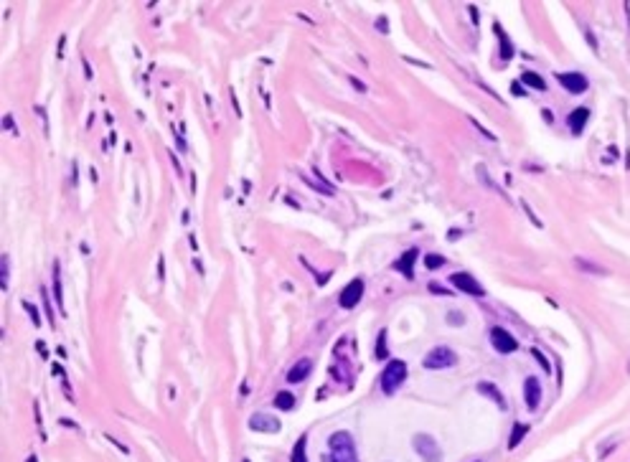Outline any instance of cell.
<instances>
[{
	"label": "cell",
	"instance_id": "obj_40",
	"mask_svg": "<svg viewBox=\"0 0 630 462\" xmlns=\"http://www.w3.org/2000/svg\"><path fill=\"white\" fill-rule=\"evenodd\" d=\"M244 462H249V460H244Z\"/></svg>",
	"mask_w": 630,
	"mask_h": 462
},
{
	"label": "cell",
	"instance_id": "obj_27",
	"mask_svg": "<svg viewBox=\"0 0 630 462\" xmlns=\"http://www.w3.org/2000/svg\"><path fill=\"white\" fill-rule=\"evenodd\" d=\"M531 356H534V358H536V361H539V366H541V368H544V371H552V363H549V361H546V356H544V353H541V351H539V348H531Z\"/></svg>",
	"mask_w": 630,
	"mask_h": 462
},
{
	"label": "cell",
	"instance_id": "obj_28",
	"mask_svg": "<svg viewBox=\"0 0 630 462\" xmlns=\"http://www.w3.org/2000/svg\"><path fill=\"white\" fill-rule=\"evenodd\" d=\"M158 279H160V282L166 279V262H163V256H160V262H158Z\"/></svg>",
	"mask_w": 630,
	"mask_h": 462
},
{
	"label": "cell",
	"instance_id": "obj_33",
	"mask_svg": "<svg viewBox=\"0 0 630 462\" xmlns=\"http://www.w3.org/2000/svg\"><path fill=\"white\" fill-rule=\"evenodd\" d=\"M376 28H379V31H389V23H387L384 18H379V20H376Z\"/></svg>",
	"mask_w": 630,
	"mask_h": 462
},
{
	"label": "cell",
	"instance_id": "obj_1",
	"mask_svg": "<svg viewBox=\"0 0 630 462\" xmlns=\"http://www.w3.org/2000/svg\"><path fill=\"white\" fill-rule=\"evenodd\" d=\"M328 450H331V452H328V457L323 455V462H359L353 437H351L348 432H336V435H331Z\"/></svg>",
	"mask_w": 630,
	"mask_h": 462
},
{
	"label": "cell",
	"instance_id": "obj_4",
	"mask_svg": "<svg viewBox=\"0 0 630 462\" xmlns=\"http://www.w3.org/2000/svg\"><path fill=\"white\" fill-rule=\"evenodd\" d=\"M415 450L424 462H442V450L429 435H415Z\"/></svg>",
	"mask_w": 630,
	"mask_h": 462
},
{
	"label": "cell",
	"instance_id": "obj_22",
	"mask_svg": "<svg viewBox=\"0 0 630 462\" xmlns=\"http://www.w3.org/2000/svg\"><path fill=\"white\" fill-rule=\"evenodd\" d=\"M422 262H424L427 269H440V267H445V256H442V254H427Z\"/></svg>",
	"mask_w": 630,
	"mask_h": 462
},
{
	"label": "cell",
	"instance_id": "obj_19",
	"mask_svg": "<svg viewBox=\"0 0 630 462\" xmlns=\"http://www.w3.org/2000/svg\"><path fill=\"white\" fill-rule=\"evenodd\" d=\"M529 435V424H513V432H511V437H508V450H513V447H518V442L524 440Z\"/></svg>",
	"mask_w": 630,
	"mask_h": 462
},
{
	"label": "cell",
	"instance_id": "obj_30",
	"mask_svg": "<svg viewBox=\"0 0 630 462\" xmlns=\"http://www.w3.org/2000/svg\"><path fill=\"white\" fill-rule=\"evenodd\" d=\"M81 64H84V71H87V79H94V71H92V66H89V61L81 56Z\"/></svg>",
	"mask_w": 630,
	"mask_h": 462
},
{
	"label": "cell",
	"instance_id": "obj_16",
	"mask_svg": "<svg viewBox=\"0 0 630 462\" xmlns=\"http://www.w3.org/2000/svg\"><path fill=\"white\" fill-rule=\"evenodd\" d=\"M496 28V33H498V43H501V59H506V61H511V56H513V46H511V41H508V36L503 33V28L496 23L493 25Z\"/></svg>",
	"mask_w": 630,
	"mask_h": 462
},
{
	"label": "cell",
	"instance_id": "obj_29",
	"mask_svg": "<svg viewBox=\"0 0 630 462\" xmlns=\"http://www.w3.org/2000/svg\"><path fill=\"white\" fill-rule=\"evenodd\" d=\"M447 317H450V323H452V325H462V315H460V312H450Z\"/></svg>",
	"mask_w": 630,
	"mask_h": 462
},
{
	"label": "cell",
	"instance_id": "obj_35",
	"mask_svg": "<svg viewBox=\"0 0 630 462\" xmlns=\"http://www.w3.org/2000/svg\"><path fill=\"white\" fill-rule=\"evenodd\" d=\"M429 290H432V292H437V295H450L445 287H437V284H429Z\"/></svg>",
	"mask_w": 630,
	"mask_h": 462
},
{
	"label": "cell",
	"instance_id": "obj_25",
	"mask_svg": "<svg viewBox=\"0 0 630 462\" xmlns=\"http://www.w3.org/2000/svg\"><path fill=\"white\" fill-rule=\"evenodd\" d=\"M376 358H379V361L387 358V330H381L379 338H376Z\"/></svg>",
	"mask_w": 630,
	"mask_h": 462
},
{
	"label": "cell",
	"instance_id": "obj_8",
	"mask_svg": "<svg viewBox=\"0 0 630 462\" xmlns=\"http://www.w3.org/2000/svg\"><path fill=\"white\" fill-rule=\"evenodd\" d=\"M490 343L498 353H513L518 348V340L506 328H490Z\"/></svg>",
	"mask_w": 630,
	"mask_h": 462
},
{
	"label": "cell",
	"instance_id": "obj_15",
	"mask_svg": "<svg viewBox=\"0 0 630 462\" xmlns=\"http://www.w3.org/2000/svg\"><path fill=\"white\" fill-rule=\"evenodd\" d=\"M290 462H308V435H303L295 447H292V455H290Z\"/></svg>",
	"mask_w": 630,
	"mask_h": 462
},
{
	"label": "cell",
	"instance_id": "obj_12",
	"mask_svg": "<svg viewBox=\"0 0 630 462\" xmlns=\"http://www.w3.org/2000/svg\"><path fill=\"white\" fill-rule=\"evenodd\" d=\"M587 120H590V109H587V107H577V109H572V112H569V117H567V127H569V132H572V135H582V130H585Z\"/></svg>",
	"mask_w": 630,
	"mask_h": 462
},
{
	"label": "cell",
	"instance_id": "obj_10",
	"mask_svg": "<svg viewBox=\"0 0 630 462\" xmlns=\"http://www.w3.org/2000/svg\"><path fill=\"white\" fill-rule=\"evenodd\" d=\"M249 429L275 435V432H280V422H277L275 417H269V414H259V412H257V414L249 417Z\"/></svg>",
	"mask_w": 630,
	"mask_h": 462
},
{
	"label": "cell",
	"instance_id": "obj_2",
	"mask_svg": "<svg viewBox=\"0 0 630 462\" xmlns=\"http://www.w3.org/2000/svg\"><path fill=\"white\" fill-rule=\"evenodd\" d=\"M404 381H407V363L399 361V358L389 361L387 368H384V373H381V389H384V394H394Z\"/></svg>",
	"mask_w": 630,
	"mask_h": 462
},
{
	"label": "cell",
	"instance_id": "obj_36",
	"mask_svg": "<svg viewBox=\"0 0 630 462\" xmlns=\"http://www.w3.org/2000/svg\"><path fill=\"white\" fill-rule=\"evenodd\" d=\"M513 94H516V97H524V94H526V92L521 89V84H518V81L513 84Z\"/></svg>",
	"mask_w": 630,
	"mask_h": 462
},
{
	"label": "cell",
	"instance_id": "obj_11",
	"mask_svg": "<svg viewBox=\"0 0 630 462\" xmlns=\"http://www.w3.org/2000/svg\"><path fill=\"white\" fill-rule=\"evenodd\" d=\"M524 401H526L529 409H536L539 407V401H541V384H539L536 376H529L524 381Z\"/></svg>",
	"mask_w": 630,
	"mask_h": 462
},
{
	"label": "cell",
	"instance_id": "obj_7",
	"mask_svg": "<svg viewBox=\"0 0 630 462\" xmlns=\"http://www.w3.org/2000/svg\"><path fill=\"white\" fill-rule=\"evenodd\" d=\"M361 297H364V279L356 277V279H351L343 287V292H341V307L343 310H351V307H356L361 302Z\"/></svg>",
	"mask_w": 630,
	"mask_h": 462
},
{
	"label": "cell",
	"instance_id": "obj_13",
	"mask_svg": "<svg viewBox=\"0 0 630 462\" xmlns=\"http://www.w3.org/2000/svg\"><path fill=\"white\" fill-rule=\"evenodd\" d=\"M310 371H313V361H310V358H300V361L287 371V381H290V384H300V381H305V379L310 376Z\"/></svg>",
	"mask_w": 630,
	"mask_h": 462
},
{
	"label": "cell",
	"instance_id": "obj_24",
	"mask_svg": "<svg viewBox=\"0 0 630 462\" xmlns=\"http://www.w3.org/2000/svg\"><path fill=\"white\" fill-rule=\"evenodd\" d=\"M20 305H23V310H25V312L31 315V323H33V325L38 328V325H41V315H38V310H36V305H31L28 300H20Z\"/></svg>",
	"mask_w": 630,
	"mask_h": 462
},
{
	"label": "cell",
	"instance_id": "obj_23",
	"mask_svg": "<svg viewBox=\"0 0 630 462\" xmlns=\"http://www.w3.org/2000/svg\"><path fill=\"white\" fill-rule=\"evenodd\" d=\"M0 267H3V272H0V287H3V290H8V277H10V262H8V254L0 259Z\"/></svg>",
	"mask_w": 630,
	"mask_h": 462
},
{
	"label": "cell",
	"instance_id": "obj_37",
	"mask_svg": "<svg viewBox=\"0 0 630 462\" xmlns=\"http://www.w3.org/2000/svg\"><path fill=\"white\" fill-rule=\"evenodd\" d=\"M541 114H544V120H546V122H549V125H552V122H554V114H552V112H549V109H544V112H541Z\"/></svg>",
	"mask_w": 630,
	"mask_h": 462
},
{
	"label": "cell",
	"instance_id": "obj_20",
	"mask_svg": "<svg viewBox=\"0 0 630 462\" xmlns=\"http://www.w3.org/2000/svg\"><path fill=\"white\" fill-rule=\"evenodd\" d=\"M275 407L282 409V412H290V409L295 407V396H292L290 391H280V394L275 396Z\"/></svg>",
	"mask_w": 630,
	"mask_h": 462
},
{
	"label": "cell",
	"instance_id": "obj_39",
	"mask_svg": "<svg viewBox=\"0 0 630 462\" xmlns=\"http://www.w3.org/2000/svg\"><path fill=\"white\" fill-rule=\"evenodd\" d=\"M628 373H630V361H628Z\"/></svg>",
	"mask_w": 630,
	"mask_h": 462
},
{
	"label": "cell",
	"instance_id": "obj_34",
	"mask_svg": "<svg viewBox=\"0 0 630 462\" xmlns=\"http://www.w3.org/2000/svg\"><path fill=\"white\" fill-rule=\"evenodd\" d=\"M64 46H66V36H61V38H59V59L64 56Z\"/></svg>",
	"mask_w": 630,
	"mask_h": 462
},
{
	"label": "cell",
	"instance_id": "obj_6",
	"mask_svg": "<svg viewBox=\"0 0 630 462\" xmlns=\"http://www.w3.org/2000/svg\"><path fill=\"white\" fill-rule=\"evenodd\" d=\"M557 79H559V84L569 92V94H582V92H587V86H590V81H587V76L582 74V71H564V74H557Z\"/></svg>",
	"mask_w": 630,
	"mask_h": 462
},
{
	"label": "cell",
	"instance_id": "obj_17",
	"mask_svg": "<svg viewBox=\"0 0 630 462\" xmlns=\"http://www.w3.org/2000/svg\"><path fill=\"white\" fill-rule=\"evenodd\" d=\"M521 81H524L529 89H536V92H544V89H546V81H544L536 71H524V74H521Z\"/></svg>",
	"mask_w": 630,
	"mask_h": 462
},
{
	"label": "cell",
	"instance_id": "obj_18",
	"mask_svg": "<svg viewBox=\"0 0 630 462\" xmlns=\"http://www.w3.org/2000/svg\"><path fill=\"white\" fill-rule=\"evenodd\" d=\"M53 300L64 310V290H61V269H59V264H53Z\"/></svg>",
	"mask_w": 630,
	"mask_h": 462
},
{
	"label": "cell",
	"instance_id": "obj_3",
	"mask_svg": "<svg viewBox=\"0 0 630 462\" xmlns=\"http://www.w3.org/2000/svg\"><path fill=\"white\" fill-rule=\"evenodd\" d=\"M455 363H457V353H455L452 348H447V345H437V348H432V351L424 356V361H422V366H424V368H429V371L450 368V366H455Z\"/></svg>",
	"mask_w": 630,
	"mask_h": 462
},
{
	"label": "cell",
	"instance_id": "obj_9",
	"mask_svg": "<svg viewBox=\"0 0 630 462\" xmlns=\"http://www.w3.org/2000/svg\"><path fill=\"white\" fill-rule=\"evenodd\" d=\"M417 256H420V251L412 246V249H407L397 262H394V269L399 272V274H404L407 279H415V262H417Z\"/></svg>",
	"mask_w": 630,
	"mask_h": 462
},
{
	"label": "cell",
	"instance_id": "obj_14",
	"mask_svg": "<svg viewBox=\"0 0 630 462\" xmlns=\"http://www.w3.org/2000/svg\"><path fill=\"white\" fill-rule=\"evenodd\" d=\"M478 394H483V396H490V399H493V401H496V404H498L501 409H506V399H503V394H501V391H498V389H496V386H493L490 381H480V384H478Z\"/></svg>",
	"mask_w": 630,
	"mask_h": 462
},
{
	"label": "cell",
	"instance_id": "obj_38",
	"mask_svg": "<svg viewBox=\"0 0 630 462\" xmlns=\"http://www.w3.org/2000/svg\"><path fill=\"white\" fill-rule=\"evenodd\" d=\"M194 267H196V269H199V272H201V274H204V264H201V262H199V259H194Z\"/></svg>",
	"mask_w": 630,
	"mask_h": 462
},
{
	"label": "cell",
	"instance_id": "obj_21",
	"mask_svg": "<svg viewBox=\"0 0 630 462\" xmlns=\"http://www.w3.org/2000/svg\"><path fill=\"white\" fill-rule=\"evenodd\" d=\"M574 262H577V267H580V269H585V272H592V274H608V269H605V267H597V264L587 262L585 256H577Z\"/></svg>",
	"mask_w": 630,
	"mask_h": 462
},
{
	"label": "cell",
	"instance_id": "obj_5",
	"mask_svg": "<svg viewBox=\"0 0 630 462\" xmlns=\"http://www.w3.org/2000/svg\"><path fill=\"white\" fill-rule=\"evenodd\" d=\"M450 282H452V287H457V290L465 292V295H473V297H483V295H485L483 284H480L473 274H468V272H455V274L450 277Z\"/></svg>",
	"mask_w": 630,
	"mask_h": 462
},
{
	"label": "cell",
	"instance_id": "obj_32",
	"mask_svg": "<svg viewBox=\"0 0 630 462\" xmlns=\"http://www.w3.org/2000/svg\"><path fill=\"white\" fill-rule=\"evenodd\" d=\"M3 127H5V130H13V132H15V127H13V117H10V114H5V120H3Z\"/></svg>",
	"mask_w": 630,
	"mask_h": 462
},
{
	"label": "cell",
	"instance_id": "obj_26",
	"mask_svg": "<svg viewBox=\"0 0 630 462\" xmlns=\"http://www.w3.org/2000/svg\"><path fill=\"white\" fill-rule=\"evenodd\" d=\"M41 302H43V307H46L48 325H56V323H53V310H51V302H48V292H46V287H41Z\"/></svg>",
	"mask_w": 630,
	"mask_h": 462
},
{
	"label": "cell",
	"instance_id": "obj_31",
	"mask_svg": "<svg viewBox=\"0 0 630 462\" xmlns=\"http://www.w3.org/2000/svg\"><path fill=\"white\" fill-rule=\"evenodd\" d=\"M348 81H351V84H353V86H356L359 92H366V86H364V84H361V81H359L356 76H348Z\"/></svg>",
	"mask_w": 630,
	"mask_h": 462
}]
</instances>
